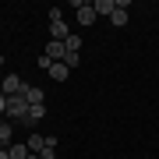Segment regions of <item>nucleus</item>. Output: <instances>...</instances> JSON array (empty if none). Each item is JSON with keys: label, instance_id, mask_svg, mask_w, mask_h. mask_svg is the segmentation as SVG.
Returning <instances> with one entry per match:
<instances>
[{"label": "nucleus", "instance_id": "f257e3e1", "mask_svg": "<svg viewBox=\"0 0 159 159\" xmlns=\"http://www.w3.org/2000/svg\"><path fill=\"white\" fill-rule=\"evenodd\" d=\"M29 99H25V96H7V110H4V117L7 120H11V124H14V120H18V124H21V120L25 117H29Z\"/></svg>", "mask_w": 159, "mask_h": 159}, {"label": "nucleus", "instance_id": "f03ea898", "mask_svg": "<svg viewBox=\"0 0 159 159\" xmlns=\"http://www.w3.org/2000/svg\"><path fill=\"white\" fill-rule=\"evenodd\" d=\"M25 81L18 78V74H4V81H0V92H4V96H25Z\"/></svg>", "mask_w": 159, "mask_h": 159}, {"label": "nucleus", "instance_id": "7ed1b4c3", "mask_svg": "<svg viewBox=\"0 0 159 159\" xmlns=\"http://www.w3.org/2000/svg\"><path fill=\"white\" fill-rule=\"evenodd\" d=\"M74 11H78V21L81 25H85V29H89V25H96V11H92V4H89V0H78V7H74Z\"/></svg>", "mask_w": 159, "mask_h": 159}, {"label": "nucleus", "instance_id": "20e7f679", "mask_svg": "<svg viewBox=\"0 0 159 159\" xmlns=\"http://www.w3.org/2000/svg\"><path fill=\"white\" fill-rule=\"evenodd\" d=\"M71 29H67V21H50V39H57V43H67L71 39Z\"/></svg>", "mask_w": 159, "mask_h": 159}, {"label": "nucleus", "instance_id": "39448f33", "mask_svg": "<svg viewBox=\"0 0 159 159\" xmlns=\"http://www.w3.org/2000/svg\"><path fill=\"white\" fill-rule=\"evenodd\" d=\"M46 74H50L53 81H67L71 67H67V64H64V60H53V64H50V71H46Z\"/></svg>", "mask_w": 159, "mask_h": 159}, {"label": "nucleus", "instance_id": "423d86ee", "mask_svg": "<svg viewBox=\"0 0 159 159\" xmlns=\"http://www.w3.org/2000/svg\"><path fill=\"white\" fill-rule=\"evenodd\" d=\"M46 57H50V60H64V57H67V46L57 43V39H50V43H46Z\"/></svg>", "mask_w": 159, "mask_h": 159}, {"label": "nucleus", "instance_id": "0eeeda50", "mask_svg": "<svg viewBox=\"0 0 159 159\" xmlns=\"http://www.w3.org/2000/svg\"><path fill=\"white\" fill-rule=\"evenodd\" d=\"M25 145H29V152H35V156H39L43 148H46V134H35V131H32V134L25 138Z\"/></svg>", "mask_w": 159, "mask_h": 159}, {"label": "nucleus", "instance_id": "6e6552de", "mask_svg": "<svg viewBox=\"0 0 159 159\" xmlns=\"http://www.w3.org/2000/svg\"><path fill=\"white\" fill-rule=\"evenodd\" d=\"M25 99H29V106H43V102H46V92L35 89V85H29V89H25Z\"/></svg>", "mask_w": 159, "mask_h": 159}, {"label": "nucleus", "instance_id": "1a4fd4ad", "mask_svg": "<svg viewBox=\"0 0 159 159\" xmlns=\"http://www.w3.org/2000/svg\"><path fill=\"white\" fill-rule=\"evenodd\" d=\"M43 117H46V102H43V106H32V110H29V117H25L21 124H25V127H32V124H39Z\"/></svg>", "mask_w": 159, "mask_h": 159}, {"label": "nucleus", "instance_id": "9d476101", "mask_svg": "<svg viewBox=\"0 0 159 159\" xmlns=\"http://www.w3.org/2000/svg\"><path fill=\"white\" fill-rule=\"evenodd\" d=\"M92 11L96 14H113L117 11V0H92Z\"/></svg>", "mask_w": 159, "mask_h": 159}, {"label": "nucleus", "instance_id": "9b49d317", "mask_svg": "<svg viewBox=\"0 0 159 159\" xmlns=\"http://www.w3.org/2000/svg\"><path fill=\"white\" fill-rule=\"evenodd\" d=\"M127 18H131V14H127V7H117V11L110 14V21H113L117 29H124V25H127Z\"/></svg>", "mask_w": 159, "mask_h": 159}, {"label": "nucleus", "instance_id": "f8f14e48", "mask_svg": "<svg viewBox=\"0 0 159 159\" xmlns=\"http://www.w3.org/2000/svg\"><path fill=\"white\" fill-rule=\"evenodd\" d=\"M7 152H11V159H29V145H25V142H14Z\"/></svg>", "mask_w": 159, "mask_h": 159}, {"label": "nucleus", "instance_id": "ddd939ff", "mask_svg": "<svg viewBox=\"0 0 159 159\" xmlns=\"http://www.w3.org/2000/svg\"><path fill=\"white\" fill-rule=\"evenodd\" d=\"M64 64H67V67H78L81 57H78V53H67V57H64Z\"/></svg>", "mask_w": 159, "mask_h": 159}, {"label": "nucleus", "instance_id": "4468645a", "mask_svg": "<svg viewBox=\"0 0 159 159\" xmlns=\"http://www.w3.org/2000/svg\"><path fill=\"white\" fill-rule=\"evenodd\" d=\"M50 21H64V11H60V7H50Z\"/></svg>", "mask_w": 159, "mask_h": 159}, {"label": "nucleus", "instance_id": "2eb2a0df", "mask_svg": "<svg viewBox=\"0 0 159 159\" xmlns=\"http://www.w3.org/2000/svg\"><path fill=\"white\" fill-rule=\"evenodd\" d=\"M39 159H57V152H53V148H43V152H39Z\"/></svg>", "mask_w": 159, "mask_h": 159}, {"label": "nucleus", "instance_id": "dca6fc26", "mask_svg": "<svg viewBox=\"0 0 159 159\" xmlns=\"http://www.w3.org/2000/svg\"><path fill=\"white\" fill-rule=\"evenodd\" d=\"M4 110H7V96L0 92V117H4Z\"/></svg>", "mask_w": 159, "mask_h": 159}, {"label": "nucleus", "instance_id": "f3484780", "mask_svg": "<svg viewBox=\"0 0 159 159\" xmlns=\"http://www.w3.org/2000/svg\"><path fill=\"white\" fill-rule=\"evenodd\" d=\"M4 124H7V117H0V131H4Z\"/></svg>", "mask_w": 159, "mask_h": 159}, {"label": "nucleus", "instance_id": "a211bd4d", "mask_svg": "<svg viewBox=\"0 0 159 159\" xmlns=\"http://www.w3.org/2000/svg\"><path fill=\"white\" fill-rule=\"evenodd\" d=\"M29 159H39V156H35V152H29Z\"/></svg>", "mask_w": 159, "mask_h": 159}]
</instances>
